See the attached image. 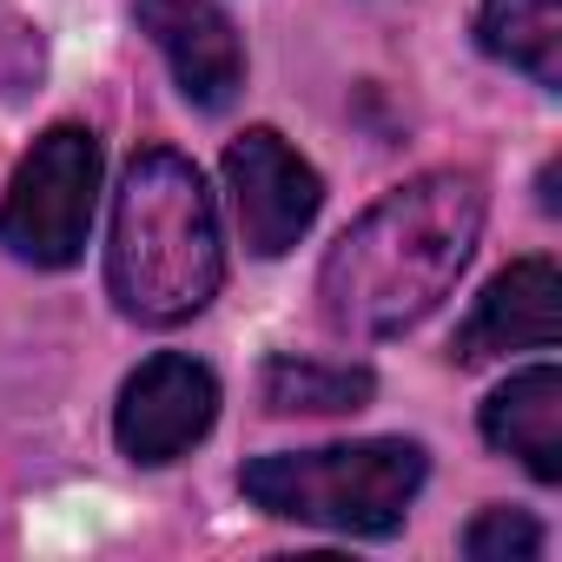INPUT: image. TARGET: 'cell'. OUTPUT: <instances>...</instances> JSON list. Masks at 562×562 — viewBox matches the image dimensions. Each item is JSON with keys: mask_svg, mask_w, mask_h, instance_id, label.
Instances as JSON below:
<instances>
[{"mask_svg": "<svg viewBox=\"0 0 562 562\" xmlns=\"http://www.w3.org/2000/svg\"><path fill=\"white\" fill-rule=\"evenodd\" d=\"M483 232L476 172H424L384 192L325 258L318 312L338 338H397L443 305Z\"/></svg>", "mask_w": 562, "mask_h": 562, "instance_id": "cell-1", "label": "cell"}, {"mask_svg": "<svg viewBox=\"0 0 562 562\" xmlns=\"http://www.w3.org/2000/svg\"><path fill=\"white\" fill-rule=\"evenodd\" d=\"M225 278L218 212L192 159L153 146L126 166L106 238V285L139 325H186L212 305Z\"/></svg>", "mask_w": 562, "mask_h": 562, "instance_id": "cell-2", "label": "cell"}, {"mask_svg": "<svg viewBox=\"0 0 562 562\" xmlns=\"http://www.w3.org/2000/svg\"><path fill=\"white\" fill-rule=\"evenodd\" d=\"M424 443L411 437H364L325 450H278L238 470V490L285 522H318L338 536H391L404 529L424 490Z\"/></svg>", "mask_w": 562, "mask_h": 562, "instance_id": "cell-3", "label": "cell"}, {"mask_svg": "<svg viewBox=\"0 0 562 562\" xmlns=\"http://www.w3.org/2000/svg\"><path fill=\"white\" fill-rule=\"evenodd\" d=\"M93 205H100V139L87 126H54L34 139L8 199H0V245L27 265L60 271L87 251Z\"/></svg>", "mask_w": 562, "mask_h": 562, "instance_id": "cell-4", "label": "cell"}, {"mask_svg": "<svg viewBox=\"0 0 562 562\" xmlns=\"http://www.w3.org/2000/svg\"><path fill=\"white\" fill-rule=\"evenodd\" d=\"M225 186H232V212H238V232H245V251L258 258H278V251H292L318 205H325V186L318 172L278 139L271 126H251L232 139L225 153Z\"/></svg>", "mask_w": 562, "mask_h": 562, "instance_id": "cell-5", "label": "cell"}, {"mask_svg": "<svg viewBox=\"0 0 562 562\" xmlns=\"http://www.w3.org/2000/svg\"><path fill=\"white\" fill-rule=\"evenodd\" d=\"M218 417V378L199 364V358H179V351H159L146 358L126 391H120V411H113V437L133 463L159 470L172 457H186Z\"/></svg>", "mask_w": 562, "mask_h": 562, "instance_id": "cell-6", "label": "cell"}, {"mask_svg": "<svg viewBox=\"0 0 562 562\" xmlns=\"http://www.w3.org/2000/svg\"><path fill=\"white\" fill-rule=\"evenodd\" d=\"M139 34L166 54L179 93L199 113H225L245 87V47L238 27L212 8V0H133Z\"/></svg>", "mask_w": 562, "mask_h": 562, "instance_id": "cell-7", "label": "cell"}, {"mask_svg": "<svg viewBox=\"0 0 562 562\" xmlns=\"http://www.w3.org/2000/svg\"><path fill=\"white\" fill-rule=\"evenodd\" d=\"M562 338V278L549 258H522L503 278H490V292L463 318L450 358L457 364H490L509 351H549Z\"/></svg>", "mask_w": 562, "mask_h": 562, "instance_id": "cell-8", "label": "cell"}, {"mask_svg": "<svg viewBox=\"0 0 562 562\" xmlns=\"http://www.w3.org/2000/svg\"><path fill=\"white\" fill-rule=\"evenodd\" d=\"M483 437L503 457H516L536 483H562V371L536 364V371L509 378L503 391H490Z\"/></svg>", "mask_w": 562, "mask_h": 562, "instance_id": "cell-9", "label": "cell"}, {"mask_svg": "<svg viewBox=\"0 0 562 562\" xmlns=\"http://www.w3.org/2000/svg\"><path fill=\"white\" fill-rule=\"evenodd\" d=\"M476 41L536 87H562V0H483Z\"/></svg>", "mask_w": 562, "mask_h": 562, "instance_id": "cell-10", "label": "cell"}, {"mask_svg": "<svg viewBox=\"0 0 562 562\" xmlns=\"http://www.w3.org/2000/svg\"><path fill=\"white\" fill-rule=\"evenodd\" d=\"M378 378L364 364H318V358H271L258 378V397L271 417H338L364 411Z\"/></svg>", "mask_w": 562, "mask_h": 562, "instance_id": "cell-11", "label": "cell"}, {"mask_svg": "<svg viewBox=\"0 0 562 562\" xmlns=\"http://www.w3.org/2000/svg\"><path fill=\"white\" fill-rule=\"evenodd\" d=\"M463 555L470 562H529V555H542V529L522 509H483L463 529Z\"/></svg>", "mask_w": 562, "mask_h": 562, "instance_id": "cell-12", "label": "cell"}]
</instances>
